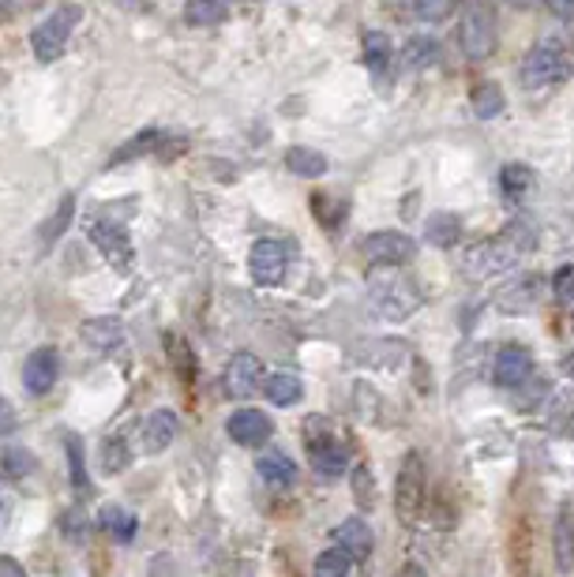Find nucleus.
Listing matches in <instances>:
<instances>
[{
    "label": "nucleus",
    "mask_w": 574,
    "mask_h": 577,
    "mask_svg": "<svg viewBox=\"0 0 574 577\" xmlns=\"http://www.w3.org/2000/svg\"><path fill=\"white\" fill-rule=\"evenodd\" d=\"M510 4H526V0H510Z\"/></svg>",
    "instance_id": "49"
},
{
    "label": "nucleus",
    "mask_w": 574,
    "mask_h": 577,
    "mask_svg": "<svg viewBox=\"0 0 574 577\" xmlns=\"http://www.w3.org/2000/svg\"><path fill=\"white\" fill-rule=\"evenodd\" d=\"M177 432H180V420L173 417L169 409L151 412V417L140 424V451L143 454H162L173 439H177Z\"/></svg>",
    "instance_id": "15"
},
{
    "label": "nucleus",
    "mask_w": 574,
    "mask_h": 577,
    "mask_svg": "<svg viewBox=\"0 0 574 577\" xmlns=\"http://www.w3.org/2000/svg\"><path fill=\"white\" fill-rule=\"evenodd\" d=\"M15 428H20V412L8 398H0V435H15Z\"/></svg>",
    "instance_id": "41"
},
{
    "label": "nucleus",
    "mask_w": 574,
    "mask_h": 577,
    "mask_svg": "<svg viewBox=\"0 0 574 577\" xmlns=\"http://www.w3.org/2000/svg\"><path fill=\"white\" fill-rule=\"evenodd\" d=\"M552 555L560 570H571L574 566V507L563 502L560 514H555V529H552Z\"/></svg>",
    "instance_id": "19"
},
{
    "label": "nucleus",
    "mask_w": 574,
    "mask_h": 577,
    "mask_svg": "<svg viewBox=\"0 0 574 577\" xmlns=\"http://www.w3.org/2000/svg\"><path fill=\"white\" fill-rule=\"evenodd\" d=\"M169 360L177 364L180 368V375H185V379H191V371H196V364H191V353H188V342L185 337H169Z\"/></svg>",
    "instance_id": "40"
},
{
    "label": "nucleus",
    "mask_w": 574,
    "mask_h": 577,
    "mask_svg": "<svg viewBox=\"0 0 574 577\" xmlns=\"http://www.w3.org/2000/svg\"><path fill=\"white\" fill-rule=\"evenodd\" d=\"M255 469H260V476L271 484V488H289V484L297 480L294 462H289L286 454H278V451H263L260 462H255Z\"/></svg>",
    "instance_id": "24"
},
{
    "label": "nucleus",
    "mask_w": 574,
    "mask_h": 577,
    "mask_svg": "<svg viewBox=\"0 0 574 577\" xmlns=\"http://www.w3.org/2000/svg\"><path fill=\"white\" fill-rule=\"evenodd\" d=\"M225 432H230L236 446H267L271 435H275V420L263 409H236L225 420Z\"/></svg>",
    "instance_id": "12"
},
{
    "label": "nucleus",
    "mask_w": 574,
    "mask_h": 577,
    "mask_svg": "<svg viewBox=\"0 0 574 577\" xmlns=\"http://www.w3.org/2000/svg\"><path fill=\"white\" fill-rule=\"evenodd\" d=\"M555 297L560 300H571L574 297V267H563V270H555Z\"/></svg>",
    "instance_id": "42"
},
{
    "label": "nucleus",
    "mask_w": 574,
    "mask_h": 577,
    "mask_svg": "<svg viewBox=\"0 0 574 577\" xmlns=\"http://www.w3.org/2000/svg\"><path fill=\"white\" fill-rule=\"evenodd\" d=\"M533 371H537V364L526 345H504V349L496 353V360H492V379L504 390H518Z\"/></svg>",
    "instance_id": "10"
},
{
    "label": "nucleus",
    "mask_w": 574,
    "mask_h": 577,
    "mask_svg": "<svg viewBox=\"0 0 574 577\" xmlns=\"http://www.w3.org/2000/svg\"><path fill=\"white\" fill-rule=\"evenodd\" d=\"M64 451H68V476H71V488L76 491H90V476L84 465V443L76 435L64 439Z\"/></svg>",
    "instance_id": "34"
},
{
    "label": "nucleus",
    "mask_w": 574,
    "mask_h": 577,
    "mask_svg": "<svg viewBox=\"0 0 574 577\" xmlns=\"http://www.w3.org/2000/svg\"><path fill=\"white\" fill-rule=\"evenodd\" d=\"M71 218H76V196H64L60 207H57V214H53L49 222L42 225V244H45V247L57 244L60 236H64V229L71 225Z\"/></svg>",
    "instance_id": "32"
},
{
    "label": "nucleus",
    "mask_w": 574,
    "mask_h": 577,
    "mask_svg": "<svg viewBox=\"0 0 574 577\" xmlns=\"http://www.w3.org/2000/svg\"><path fill=\"white\" fill-rule=\"evenodd\" d=\"M300 432H305V446H308V454H316V451H327V446H334L339 443V439H334V424L327 417H308L305 420V428H300Z\"/></svg>",
    "instance_id": "31"
},
{
    "label": "nucleus",
    "mask_w": 574,
    "mask_h": 577,
    "mask_svg": "<svg viewBox=\"0 0 574 577\" xmlns=\"http://www.w3.org/2000/svg\"><path fill=\"white\" fill-rule=\"evenodd\" d=\"M334 540H339V547L350 558H357V563H364V558L372 555V547H376V536H372L368 521L364 518H345L339 529H334Z\"/></svg>",
    "instance_id": "16"
},
{
    "label": "nucleus",
    "mask_w": 574,
    "mask_h": 577,
    "mask_svg": "<svg viewBox=\"0 0 574 577\" xmlns=\"http://www.w3.org/2000/svg\"><path fill=\"white\" fill-rule=\"evenodd\" d=\"M402 577H428V574H424L417 563H406V566H402Z\"/></svg>",
    "instance_id": "45"
},
{
    "label": "nucleus",
    "mask_w": 574,
    "mask_h": 577,
    "mask_svg": "<svg viewBox=\"0 0 574 577\" xmlns=\"http://www.w3.org/2000/svg\"><path fill=\"white\" fill-rule=\"evenodd\" d=\"M60 379V353L53 349V345H42V349H34L26 356L23 364V387L26 393H34V398H42V393H49L57 387Z\"/></svg>",
    "instance_id": "11"
},
{
    "label": "nucleus",
    "mask_w": 574,
    "mask_h": 577,
    "mask_svg": "<svg viewBox=\"0 0 574 577\" xmlns=\"http://www.w3.org/2000/svg\"><path fill=\"white\" fill-rule=\"evenodd\" d=\"M555 20H574V0H544Z\"/></svg>",
    "instance_id": "43"
},
{
    "label": "nucleus",
    "mask_w": 574,
    "mask_h": 577,
    "mask_svg": "<svg viewBox=\"0 0 574 577\" xmlns=\"http://www.w3.org/2000/svg\"><path fill=\"white\" fill-rule=\"evenodd\" d=\"M459 45H462V53H466L470 60H488L492 57V49H496V12H492V4L477 0V4L462 15Z\"/></svg>",
    "instance_id": "6"
},
{
    "label": "nucleus",
    "mask_w": 574,
    "mask_h": 577,
    "mask_svg": "<svg viewBox=\"0 0 574 577\" xmlns=\"http://www.w3.org/2000/svg\"><path fill=\"white\" fill-rule=\"evenodd\" d=\"M308 457H312V469H316V476H323V480H339V476L345 473V465H350V454H345L339 443H334V446H327V451L308 454Z\"/></svg>",
    "instance_id": "30"
},
{
    "label": "nucleus",
    "mask_w": 574,
    "mask_h": 577,
    "mask_svg": "<svg viewBox=\"0 0 574 577\" xmlns=\"http://www.w3.org/2000/svg\"><path fill=\"white\" fill-rule=\"evenodd\" d=\"M571 68H574L571 45L552 34V38H541L526 53L518 79H522L526 90H549V87H560L563 79H571Z\"/></svg>",
    "instance_id": "3"
},
{
    "label": "nucleus",
    "mask_w": 574,
    "mask_h": 577,
    "mask_svg": "<svg viewBox=\"0 0 574 577\" xmlns=\"http://www.w3.org/2000/svg\"><path fill=\"white\" fill-rule=\"evenodd\" d=\"M541 286L544 281L537 278H518V281H510V286L499 292L496 297V304H499V311H507V315H526L537 300H541Z\"/></svg>",
    "instance_id": "17"
},
{
    "label": "nucleus",
    "mask_w": 574,
    "mask_h": 577,
    "mask_svg": "<svg viewBox=\"0 0 574 577\" xmlns=\"http://www.w3.org/2000/svg\"><path fill=\"white\" fill-rule=\"evenodd\" d=\"M263 393H267L271 406L289 409L305 398V382H300V375L294 371H271L267 379H263Z\"/></svg>",
    "instance_id": "20"
},
{
    "label": "nucleus",
    "mask_w": 574,
    "mask_h": 577,
    "mask_svg": "<svg viewBox=\"0 0 574 577\" xmlns=\"http://www.w3.org/2000/svg\"><path fill=\"white\" fill-rule=\"evenodd\" d=\"M98 525H102L113 540L128 544V540L135 536V525H140V518H135L132 510H124V507H117V502H109V507H102V514H98Z\"/></svg>",
    "instance_id": "27"
},
{
    "label": "nucleus",
    "mask_w": 574,
    "mask_h": 577,
    "mask_svg": "<svg viewBox=\"0 0 574 577\" xmlns=\"http://www.w3.org/2000/svg\"><path fill=\"white\" fill-rule=\"evenodd\" d=\"M424 241L432 247H454L462 241V218L451 214V210H435L424 222Z\"/></svg>",
    "instance_id": "22"
},
{
    "label": "nucleus",
    "mask_w": 574,
    "mask_h": 577,
    "mask_svg": "<svg viewBox=\"0 0 574 577\" xmlns=\"http://www.w3.org/2000/svg\"><path fill=\"white\" fill-rule=\"evenodd\" d=\"M121 4H124V8H135V4H140V0H121Z\"/></svg>",
    "instance_id": "47"
},
{
    "label": "nucleus",
    "mask_w": 574,
    "mask_h": 577,
    "mask_svg": "<svg viewBox=\"0 0 574 577\" xmlns=\"http://www.w3.org/2000/svg\"><path fill=\"white\" fill-rule=\"evenodd\" d=\"M530 188H533V169H530V165L507 162L504 169H499V191H504L510 203H518V199H522Z\"/></svg>",
    "instance_id": "28"
},
{
    "label": "nucleus",
    "mask_w": 574,
    "mask_h": 577,
    "mask_svg": "<svg viewBox=\"0 0 574 577\" xmlns=\"http://www.w3.org/2000/svg\"><path fill=\"white\" fill-rule=\"evenodd\" d=\"M185 20L188 26H218L225 20V8L218 4V0H188Z\"/></svg>",
    "instance_id": "33"
},
{
    "label": "nucleus",
    "mask_w": 574,
    "mask_h": 577,
    "mask_svg": "<svg viewBox=\"0 0 574 577\" xmlns=\"http://www.w3.org/2000/svg\"><path fill=\"white\" fill-rule=\"evenodd\" d=\"M162 140H166V135H162V132H154V127H151V132L135 135L132 143H124L121 151H117L113 158H109V165H121V162H132V158H140V154H151L154 146H158Z\"/></svg>",
    "instance_id": "36"
},
{
    "label": "nucleus",
    "mask_w": 574,
    "mask_h": 577,
    "mask_svg": "<svg viewBox=\"0 0 574 577\" xmlns=\"http://www.w3.org/2000/svg\"><path fill=\"white\" fill-rule=\"evenodd\" d=\"M84 342L98 353L117 349L124 342V326L117 319H90V323H84Z\"/></svg>",
    "instance_id": "26"
},
{
    "label": "nucleus",
    "mask_w": 574,
    "mask_h": 577,
    "mask_svg": "<svg viewBox=\"0 0 574 577\" xmlns=\"http://www.w3.org/2000/svg\"><path fill=\"white\" fill-rule=\"evenodd\" d=\"M390 64H395V49H390V38L383 31H368L364 34V68L376 79V87H383L390 76Z\"/></svg>",
    "instance_id": "18"
},
{
    "label": "nucleus",
    "mask_w": 574,
    "mask_h": 577,
    "mask_svg": "<svg viewBox=\"0 0 574 577\" xmlns=\"http://www.w3.org/2000/svg\"><path fill=\"white\" fill-rule=\"evenodd\" d=\"M571 334H574V311H571Z\"/></svg>",
    "instance_id": "48"
},
{
    "label": "nucleus",
    "mask_w": 574,
    "mask_h": 577,
    "mask_svg": "<svg viewBox=\"0 0 574 577\" xmlns=\"http://www.w3.org/2000/svg\"><path fill=\"white\" fill-rule=\"evenodd\" d=\"M286 169L294 173V177L316 180V177H323V173L331 169V162H327V154L312 151V146H289V151H286Z\"/></svg>",
    "instance_id": "23"
},
{
    "label": "nucleus",
    "mask_w": 574,
    "mask_h": 577,
    "mask_svg": "<svg viewBox=\"0 0 574 577\" xmlns=\"http://www.w3.org/2000/svg\"><path fill=\"white\" fill-rule=\"evenodd\" d=\"M470 106H473V116H481V121H496L499 113H504L507 98L504 90L496 87V82H477V87L470 90Z\"/></svg>",
    "instance_id": "25"
},
{
    "label": "nucleus",
    "mask_w": 574,
    "mask_h": 577,
    "mask_svg": "<svg viewBox=\"0 0 574 577\" xmlns=\"http://www.w3.org/2000/svg\"><path fill=\"white\" fill-rule=\"evenodd\" d=\"M361 252L368 255L372 267H402L417 255L413 236L398 233V229H379V233H368L361 244Z\"/></svg>",
    "instance_id": "8"
},
{
    "label": "nucleus",
    "mask_w": 574,
    "mask_h": 577,
    "mask_svg": "<svg viewBox=\"0 0 574 577\" xmlns=\"http://www.w3.org/2000/svg\"><path fill=\"white\" fill-rule=\"evenodd\" d=\"M79 20H84V8H76V4H64V8H57L53 15H45V20H42L38 26H34V34H31L34 57H38L42 64L57 60L60 53H64V45H68L71 31H76Z\"/></svg>",
    "instance_id": "4"
},
{
    "label": "nucleus",
    "mask_w": 574,
    "mask_h": 577,
    "mask_svg": "<svg viewBox=\"0 0 574 577\" xmlns=\"http://www.w3.org/2000/svg\"><path fill=\"white\" fill-rule=\"evenodd\" d=\"M353 488H357V502H361L364 510L376 507V488H372V476H368V469H364V465H357V469H353Z\"/></svg>",
    "instance_id": "39"
},
{
    "label": "nucleus",
    "mask_w": 574,
    "mask_h": 577,
    "mask_svg": "<svg viewBox=\"0 0 574 577\" xmlns=\"http://www.w3.org/2000/svg\"><path fill=\"white\" fill-rule=\"evenodd\" d=\"M38 473V457H34L26 446H15V443H0V480L15 484V480H26V476Z\"/></svg>",
    "instance_id": "21"
},
{
    "label": "nucleus",
    "mask_w": 574,
    "mask_h": 577,
    "mask_svg": "<svg viewBox=\"0 0 574 577\" xmlns=\"http://www.w3.org/2000/svg\"><path fill=\"white\" fill-rule=\"evenodd\" d=\"M350 566H353V558L345 555L342 547H327V552L316 555L312 574L316 577H345V574H350Z\"/></svg>",
    "instance_id": "35"
},
{
    "label": "nucleus",
    "mask_w": 574,
    "mask_h": 577,
    "mask_svg": "<svg viewBox=\"0 0 574 577\" xmlns=\"http://www.w3.org/2000/svg\"><path fill=\"white\" fill-rule=\"evenodd\" d=\"M90 241L102 247L109 263H117L121 270L132 267V241H128L124 225L117 222H90Z\"/></svg>",
    "instance_id": "14"
},
{
    "label": "nucleus",
    "mask_w": 574,
    "mask_h": 577,
    "mask_svg": "<svg viewBox=\"0 0 574 577\" xmlns=\"http://www.w3.org/2000/svg\"><path fill=\"white\" fill-rule=\"evenodd\" d=\"M563 371H567L571 379H574V356H563Z\"/></svg>",
    "instance_id": "46"
},
{
    "label": "nucleus",
    "mask_w": 574,
    "mask_h": 577,
    "mask_svg": "<svg viewBox=\"0 0 574 577\" xmlns=\"http://www.w3.org/2000/svg\"><path fill=\"white\" fill-rule=\"evenodd\" d=\"M435 60H440V42H435V38H428V34H417V38L406 42L402 64H406L409 71H424V68H432Z\"/></svg>",
    "instance_id": "29"
},
{
    "label": "nucleus",
    "mask_w": 574,
    "mask_h": 577,
    "mask_svg": "<svg viewBox=\"0 0 574 577\" xmlns=\"http://www.w3.org/2000/svg\"><path fill=\"white\" fill-rule=\"evenodd\" d=\"M102 465H106V473H124L128 465H132V454H128L124 435H113V439H106L102 443Z\"/></svg>",
    "instance_id": "37"
},
{
    "label": "nucleus",
    "mask_w": 574,
    "mask_h": 577,
    "mask_svg": "<svg viewBox=\"0 0 574 577\" xmlns=\"http://www.w3.org/2000/svg\"><path fill=\"white\" fill-rule=\"evenodd\" d=\"M533 247H537V229L518 218V222H510L499 236L473 244L466 259H462V267H466V274H473V278H492V274L510 270L526 252H533Z\"/></svg>",
    "instance_id": "1"
},
{
    "label": "nucleus",
    "mask_w": 574,
    "mask_h": 577,
    "mask_svg": "<svg viewBox=\"0 0 574 577\" xmlns=\"http://www.w3.org/2000/svg\"><path fill=\"white\" fill-rule=\"evenodd\" d=\"M424 507V457L409 451L395 476V514L402 525H413Z\"/></svg>",
    "instance_id": "5"
},
{
    "label": "nucleus",
    "mask_w": 574,
    "mask_h": 577,
    "mask_svg": "<svg viewBox=\"0 0 574 577\" xmlns=\"http://www.w3.org/2000/svg\"><path fill=\"white\" fill-rule=\"evenodd\" d=\"M421 300H424L421 286L398 267H372L368 270V304L379 319L402 323V319H409L417 308H421Z\"/></svg>",
    "instance_id": "2"
},
{
    "label": "nucleus",
    "mask_w": 574,
    "mask_h": 577,
    "mask_svg": "<svg viewBox=\"0 0 574 577\" xmlns=\"http://www.w3.org/2000/svg\"><path fill=\"white\" fill-rule=\"evenodd\" d=\"M413 8L424 23H446L459 12V0H413Z\"/></svg>",
    "instance_id": "38"
},
{
    "label": "nucleus",
    "mask_w": 574,
    "mask_h": 577,
    "mask_svg": "<svg viewBox=\"0 0 574 577\" xmlns=\"http://www.w3.org/2000/svg\"><path fill=\"white\" fill-rule=\"evenodd\" d=\"M260 387H263V364L255 360L252 353H236L233 360L225 364L222 390L230 393L233 401H244V398H252Z\"/></svg>",
    "instance_id": "13"
},
{
    "label": "nucleus",
    "mask_w": 574,
    "mask_h": 577,
    "mask_svg": "<svg viewBox=\"0 0 574 577\" xmlns=\"http://www.w3.org/2000/svg\"><path fill=\"white\" fill-rule=\"evenodd\" d=\"M249 270H252V281L263 289H275L286 281V270H289V247L282 241H271V236H263V241L252 244L249 252Z\"/></svg>",
    "instance_id": "7"
},
{
    "label": "nucleus",
    "mask_w": 574,
    "mask_h": 577,
    "mask_svg": "<svg viewBox=\"0 0 574 577\" xmlns=\"http://www.w3.org/2000/svg\"><path fill=\"white\" fill-rule=\"evenodd\" d=\"M0 577H26L23 563H15L12 555H0Z\"/></svg>",
    "instance_id": "44"
},
{
    "label": "nucleus",
    "mask_w": 574,
    "mask_h": 577,
    "mask_svg": "<svg viewBox=\"0 0 574 577\" xmlns=\"http://www.w3.org/2000/svg\"><path fill=\"white\" fill-rule=\"evenodd\" d=\"M353 360L372 371H402L409 364V345L402 337H372V342H361Z\"/></svg>",
    "instance_id": "9"
}]
</instances>
